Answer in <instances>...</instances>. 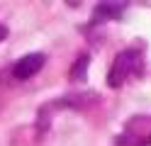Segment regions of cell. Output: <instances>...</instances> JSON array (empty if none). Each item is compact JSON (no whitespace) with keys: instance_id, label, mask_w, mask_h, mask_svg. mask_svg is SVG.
<instances>
[{"instance_id":"obj_3","label":"cell","mask_w":151,"mask_h":146,"mask_svg":"<svg viewBox=\"0 0 151 146\" xmlns=\"http://www.w3.org/2000/svg\"><path fill=\"white\" fill-rule=\"evenodd\" d=\"M119 12H122V5H98L93 10V19L95 22H105V19L119 17Z\"/></svg>"},{"instance_id":"obj_4","label":"cell","mask_w":151,"mask_h":146,"mask_svg":"<svg viewBox=\"0 0 151 146\" xmlns=\"http://www.w3.org/2000/svg\"><path fill=\"white\" fill-rule=\"evenodd\" d=\"M88 78V54H81L71 66V81H86Z\"/></svg>"},{"instance_id":"obj_1","label":"cell","mask_w":151,"mask_h":146,"mask_svg":"<svg viewBox=\"0 0 151 146\" xmlns=\"http://www.w3.org/2000/svg\"><path fill=\"white\" fill-rule=\"evenodd\" d=\"M137 71H141V56L137 54V49H127V51H122L115 58V63H112L110 73H107V85L110 88H119Z\"/></svg>"},{"instance_id":"obj_5","label":"cell","mask_w":151,"mask_h":146,"mask_svg":"<svg viewBox=\"0 0 151 146\" xmlns=\"http://www.w3.org/2000/svg\"><path fill=\"white\" fill-rule=\"evenodd\" d=\"M5 39H7V27L0 24V42H5Z\"/></svg>"},{"instance_id":"obj_2","label":"cell","mask_w":151,"mask_h":146,"mask_svg":"<svg viewBox=\"0 0 151 146\" xmlns=\"http://www.w3.org/2000/svg\"><path fill=\"white\" fill-rule=\"evenodd\" d=\"M44 61H46L44 54H27V56H22L20 61L15 63L12 76L17 78V81H27V78H32V76L44 66Z\"/></svg>"}]
</instances>
